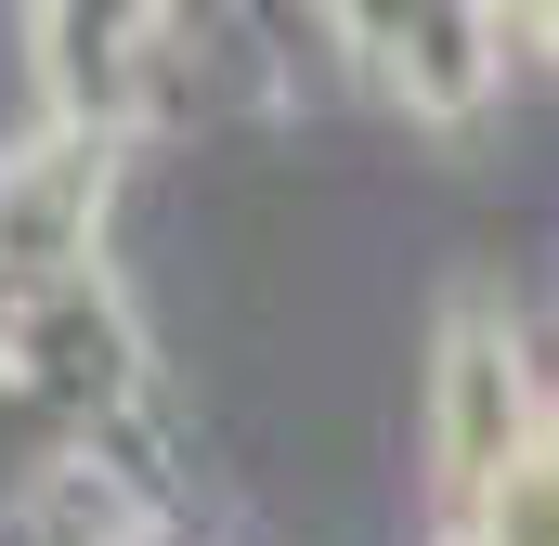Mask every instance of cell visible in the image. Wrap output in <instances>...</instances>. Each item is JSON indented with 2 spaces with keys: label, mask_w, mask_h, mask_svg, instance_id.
Wrapping results in <instances>:
<instances>
[{
  "label": "cell",
  "mask_w": 559,
  "mask_h": 546,
  "mask_svg": "<svg viewBox=\"0 0 559 546\" xmlns=\"http://www.w3.org/2000/svg\"><path fill=\"white\" fill-rule=\"evenodd\" d=\"M442 429H455V482H521V391L495 339L442 352Z\"/></svg>",
  "instance_id": "6da1fadb"
},
{
  "label": "cell",
  "mask_w": 559,
  "mask_h": 546,
  "mask_svg": "<svg viewBox=\"0 0 559 546\" xmlns=\"http://www.w3.org/2000/svg\"><path fill=\"white\" fill-rule=\"evenodd\" d=\"M481 546H559V468L495 482V521H481Z\"/></svg>",
  "instance_id": "7a4b0ae2"
}]
</instances>
